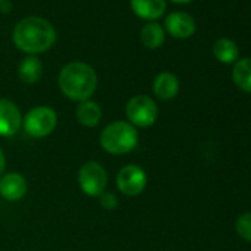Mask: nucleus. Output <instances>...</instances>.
I'll use <instances>...</instances> for the list:
<instances>
[{
  "label": "nucleus",
  "mask_w": 251,
  "mask_h": 251,
  "mask_svg": "<svg viewBox=\"0 0 251 251\" xmlns=\"http://www.w3.org/2000/svg\"><path fill=\"white\" fill-rule=\"evenodd\" d=\"M15 46L28 55L49 50L56 42L55 27L42 17H27L18 21L12 31Z\"/></svg>",
  "instance_id": "obj_1"
},
{
  "label": "nucleus",
  "mask_w": 251,
  "mask_h": 251,
  "mask_svg": "<svg viewBox=\"0 0 251 251\" xmlns=\"http://www.w3.org/2000/svg\"><path fill=\"white\" fill-rule=\"evenodd\" d=\"M58 86L68 99L83 102L90 99L96 92L98 74L92 65L81 61H73L59 71Z\"/></svg>",
  "instance_id": "obj_2"
},
{
  "label": "nucleus",
  "mask_w": 251,
  "mask_h": 251,
  "mask_svg": "<svg viewBox=\"0 0 251 251\" xmlns=\"http://www.w3.org/2000/svg\"><path fill=\"white\" fill-rule=\"evenodd\" d=\"M102 150L111 155H124L132 152L139 144V133L129 121L117 120L105 126L99 136Z\"/></svg>",
  "instance_id": "obj_3"
},
{
  "label": "nucleus",
  "mask_w": 251,
  "mask_h": 251,
  "mask_svg": "<svg viewBox=\"0 0 251 251\" xmlns=\"http://www.w3.org/2000/svg\"><path fill=\"white\" fill-rule=\"evenodd\" d=\"M58 124V114L53 108L46 105L33 106L25 117H23V127L31 138L42 139L49 136Z\"/></svg>",
  "instance_id": "obj_4"
},
{
  "label": "nucleus",
  "mask_w": 251,
  "mask_h": 251,
  "mask_svg": "<svg viewBox=\"0 0 251 251\" xmlns=\"http://www.w3.org/2000/svg\"><path fill=\"white\" fill-rule=\"evenodd\" d=\"M126 117L135 127H151L158 118V106L151 96L136 95L126 103Z\"/></svg>",
  "instance_id": "obj_5"
},
{
  "label": "nucleus",
  "mask_w": 251,
  "mask_h": 251,
  "mask_svg": "<svg viewBox=\"0 0 251 251\" xmlns=\"http://www.w3.org/2000/svg\"><path fill=\"white\" fill-rule=\"evenodd\" d=\"M80 189L87 197H99L106 191L108 173L105 167L98 161H87L78 170Z\"/></svg>",
  "instance_id": "obj_6"
},
{
  "label": "nucleus",
  "mask_w": 251,
  "mask_h": 251,
  "mask_svg": "<svg viewBox=\"0 0 251 251\" xmlns=\"http://www.w3.org/2000/svg\"><path fill=\"white\" fill-rule=\"evenodd\" d=\"M148 183L147 172L138 164H127L120 169L115 177V185L123 195L136 197L141 195Z\"/></svg>",
  "instance_id": "obj_7"
},
{
  "label": "nucleus",
  "mask_w": 251,
  "mask_h": 251,
  "mask_svg": "<svg viewBox=\"0 0 251 251\" xmlns=\"http://www.w3.org/2000/svg\"><path fill=\"white\" fill-rule=\"evenodd\" d=\"M21 127L23 114L18 105L8 98H0V136L12 138Z\"/></svg>",
  "instance_id": "obj_8"
},
{
  "label": "nucleus",
  "mask_w": 251,
  "mask_h": 251,
  "mask_svg": "<svg viewBox=\"0 0 251 251\" xmlns=\"http://www.w3.org/2000/svg\"><path fill=\"white\" fill-rule=\"evenodd\" d=\"M197 30V24L192 15L186 12H172L164 20V31L175 39H188Z\"/></svg>",
  "instance_id": "obj_9"
},
{
  "label": "nucleus",
  "mask_w": 251,
  "mask_h": 251,
  "mask_svg": "<svg viewBox=\"0 0 251 251\" xmlns=\"http://www.w3.org/2000/svg\"><path fill=\"white\" fill-rule=\"evenodd\" d=\"M28 191L27 179L17 172L6 173L0 177V197L6 201L15 202L25 197Z\"/></svg>",
  "instance_id": "obj_10"
},
{
  "label": "nucleus",
  "mask_w": 251,
  "mask_h": 251,
  "mask_svg": "<svg viewBox=\"0 0 251 251\" xmlns=\"http://www.w3.org/2000/svg\"><path fill=\"white\" fill-rule=\"evenodd\" d=\"M180 89V83L177 75L169 71L160 73L152 83V92L154 95L161 100H172L177 96Z\"/></svg>",
  "instance_id": "obj_11"
},
{
  "label": "nucleus",
  "mask_w": 251,
  "mask_h": 251,
  "mask_svg": "<svg viewBox=\"0 0 251 251\" xmlns=\"http://www.w3.org/2000/svg\"><path fill=\"white\" fill-rule=\"evenodd\" d=\"M130 8L138 18L151 23L164 15L167 3L166 0H130Z\"/></svg>",
  "instance_id": "obj_12"
},
{
  "label": "nucleus",
  "mask_w": 251,
  "mask_h": 251,
  "mask_svg": "<svg viewBox=\"0 0 251 251\" xmlns=\"http://www.w3.org/2000/svg\"><path fill=\"white\" fill-rule=\"evenodd\" d=\"M42 75H43V64L37 56L28 55L21 59L18 65V77L23 83L34 84L42 78Z\"/></svg>",
  "instance_id": "obj_13"
},
{
  "label": "nucleus",
  "mask_w": 251,
  "mask_h": 251,
  "mask_svg": "<svg viewBox=\"0 0 251 251\" xmlns=\"http://www.w3.org/2000/svg\"><path fill=\"white\" fill-rule=\"evenodd\" d=\"M75 117L78 123L84 126V127H96L102 120V109L99 103L87 99V100L78 102L77 109H75Z\"/></svg>",
  "instance_id": "obj_14"
},
{
  "label": "nucleus",
  "mask_w": 251,
  "mask_h": 251,
  "mask_svg": "<svg viewBox=\"0 0 251 251\" xmlns=\"http://www.w3.org/2000/svg\"><path fill=\"white\" fill-rule=\"evenodd\" d=\"M166 31L157 21L147 23L141 30V42L148 49H158L164 45Z\"/></svg>",
  "instance_id": "obj_15"
},
{
  "label": "nucleus",
  "mask_w": 251,
  "mask_h": 251,
  "mask_svg": "<svg viewBox=\"0 0 251 251\" xmlns=\"http://www.w3.org/2000/svg\"><path fill=\"white\" fill-rule=\"evenodd\" d=\"M232 80L239 90L251 93V58H242L235 62L232 68Z\"/></svg>",
  "instance_id": "obj_16"
},
{
  "label": "nucleus",
  "mask_w": 251,
  "mask_h": 251,
  "mask_svg": "<svg viewBox=\"0 0 251 251\" xmlns=\"http://www.w3.org/2000/svg\"><path fill=\"white\" fill-rule=\"evenodd\" d=\"M213 53L216 59L220 61L222 64H235L239 56V49L233 40L227 37H222L214 42Z\"/></svg>",
  "instance_id": "obj_17"
},
{
  "label": "nucleus",
  "mask_w": 251,
  "mask_h": 251,
  "mask_svg": "<svg viewBox=\"0 0 251 251\" xmlns=\"http://www.w3.org/2000/svg\"><path fill=\"white\" fill-rule=\"evenodd\" d=\"M235 229H236V233L242 239L251 242V211L244 213L238 217L235 223Z\"/></svg>",
  "instance_id": "obj_18"
},
{
  "label": "nucleus",
  "mask_w": 251,
  "mask_h": 251,
  "mask_svg": "<svg viewBox=\"0 0 251 251\" xmlns=\"http://www.w3.org/2000/svg\"><path fill=\"white\" fill-rule=\"evenodd\" d=\"M99 204H100V207L105 208V210H114V208H117V205H118L117 195H115L114 192L105 191L102 195H99Z\"/></svg>",
  "instance_id": "obj_19"
},
{
  "label": "nucleus",
  "mask_w": 251,
  "mask_h": 251,
  "mask_svg": "<svg viewBox=\"0 0 251 251\" xmlns=\"http://www.w3.org/2000/svg\"><path fill=\"white\" fill-rule=\"evenodd\" d=\"M5 169H6V157H5V152H3L2 147H0V177L3 176Z\"/></svg>",
  "instance_id": "obj_20"
},
{
  "label": "nucleus",
  "mask_w": 251,
  "mask_h": 251,
  "mask_svg": "<svg viewBox=\"0 0 251 251\" xmlns=\"http://www.w3.org/2000/svg\"><path fill=\"white\" fill-rule=\"evenodd\" d=\"M11 8H12V3L9 2V0H3V2L0 3V12L8 14V12L11 11Z\"/></svg>",
  "instance_id": "obj_21"
},
{
  "label": "nucleus",
  "mask_w": 251,
  "mask_h": 251,
  "mask_svg": "<svg viewBox=\"0 0 251 251\" xmlns=\"http://www.w3.org/2000/svg\"><path fill=\"white\" fill-rule=\"evenodd\" d=\"M172 2H175V3H191L192 0H172Z\"/></svg>",
  "instance_id": "obj_22"
},
{
  "label": "nucleus",
  "mask_w": 251,
  "mask_h": 251,
  "mask_svg": "<svg viewBox=\"0 0 251 251\" xmlns=\"http://www.w3.org/2000/svg\"><path fill=\"white\" fill-rule=\"evenodd\" d=\"M2 2H3V0H0V3H2Z\"/></svg>",
  "instance_id": "obj_23"
}]
</instances>
